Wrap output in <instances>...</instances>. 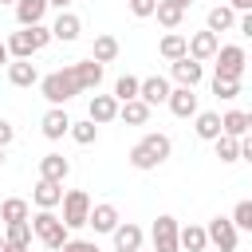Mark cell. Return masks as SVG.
<instances>
[{
	"mask_svg": "<svg viewBox=\"0 0 252 252\" xmlns=\"http://www.w3.org/2000/svg\"><path fill=\"white\" fill-rule=\"evenodd\" d=\"M126 4H130V12H134L138 20H146V16H154V4H158V0H126Z\"/></svg>",
	"mask_w": 252,
	"mask_h": 252,
	"instance_id": "obj_39",
	"label": "cell"
},
{
	"mask_svg": "<svg viewBox=\"0 0 252 252\" xmlns=\"http://www.w3.org/2000/svg\"><path fill=\"white\" fill-rule=\"evenodd\" d=\"M232 12H252V0H228Z\"/></svg>",
	"mask_w": 252,
	"mask_h": 252,
	"instance_id": "obj_41",
	"label": "cell"
},
{
	"mask_svg": "<svg viewBox=\"0 0 252 252\" xmlns=\"http://www.w3.org/2000/svg\"><path fill=\"white\" fill-rule=\"evenodd\" d=\"M59 205H63V217H59V220H63L71 232L87 224V213H91V197H87V189H67Z\"/></svg>",
	"mask_w": 252,
	"mask_h": 252,
	"instance_id": "obj_5",
	"label": "cell"
},
{
	"mask_svg": "<svg viewBox=\"0 0 252 252\" xmlns=\"http://www.w3.org/2000/svg\"><path fill=\"white\" fill-rule=\"evenodd\" d=\"M154 16H158V24H161V28L177 32V28H181V20H185V8H177V4H169V0H158V4H154Z\"/></svg>",
	"mask_w": 252,
	"mask_h": 252,
	"instance_id": "obj_27",
	"label": "cell"
},
{
	"mask_svg": "<svg viewBox=\"0 0 252 252\" xmlns=\"http://www.w3.org/2000/svg\"><path fill=\"white\" fill-rule=\"evenodd\" d=\"M39 94H43L51 106H67L75 94H83V87H79V79H75L71 63H67V67H59V71H51V75H39Z\"/></svg>",
	"mask_w": 252,
	"mask_h": 252,
	"instance_id": "obj_2",
	"label": "cell"
},
{
	"mask_svg": "<svg viewBox=\"0 0 252 252\" xmlns=\"http://www.w3.org/2000/svg\"><path fill=\"white\" fill-rule=\"evenodd\" d=\"M169 150H173L169 134H158V130H154V134H146L142 142H134V146H130V158H126V161H130L134 169H142V173H146V169H158V165L169 158Z\"/></svg>",
	"mask_w": 252,
	"mask_h": 252,
	"instance_id": "obj_1",
	"label": "cell"
},
{
	"mask_svg": "<svg viewBox=\"0 0 252 252\" xmlns=\"http://www.w3.org/2000/svg\"><path fill=\"white\" fill-rule=\"evenodd\" d=\"M32 201H35V209H59V201H63V185L39 177L35 189H32Z\"/></svg>",
	"mask_w": 252,
	"mask_h": 252,
	"instance_id": "obj_20",
	"label": "cell"
},
{
	"mask_svg": "<svg viewBox=\"0 0 252 252\" xmlns=\"http://www.w3.org/2000/svg\"><path fill=\"white\" fill-rule=\"evenodd\" d=\"M138 98H142L146 106H161V102L169 98V79H165V75L142 79V83H138Z\"/></svg>",
	"mask_w": 252,
	"mask_h": 252,
	"instance_id": "obj_11",
	"label": "cell"
},
{
	"mask_svg": "<svg viewBox=\"0 0 252 252\" xmlns=\"http://www.w3.org/2000/svg\"><path fill=\"white\" fill-rule=\"evenodd\" d=\"M79 32H83V20L75 12H59L55 24H51V39H59V43H75Z\"/></svg>",
	"mask_w": 252,
	"mask_h": 252,
	"instance_id": "obj_15",
	"label": "cell"
},
{
	"mask_svg": "<svg viewBox=\"0 0 252 252\" xmlns=\"http://www.w3.org/2000/svg\"><path fill=\"white\" fill-rule=\"evenodd\" d=\"M8 83L12 87H35L39 83V71L32 59H8Z\"/></svg>",
	"mask_w": 252,
	"mask_h": 252,
	"instance_id": "obj_18",
	"label": "cell"
},
{
	"mask_svg": "<svg viewBox=\"0 0 252 252\" xmlns=\"http://www.w3.org/2000/svg\"><path fill=\"white\" fill-rule=\"evenodd\" d=\"M12 138H16V130H12V122H8V118H0V146H8Z\"/></svg>",
	"mask_w": 252,
	"mask_h": 252,
	"instance_id": "obj_40",
	"label": "cell"
},
{
	"mask_svg": "<svg viewBox=\"0 0 252 252\" xmlns=\"http://www.w3.org/2000/svg\"><path fill=\"white\" fill-rule=\"evenodd\" d=\"M39 126H43V138H47V142H59V138L71 130V118H67L63 106H51V110L39 118Z\"/></svg>",
	"mask_w": 252,
	"mask_h": 252,
	"instance_id": "obj_16",
	"label": "cell"
},
{
	"mask_svg": "<svg viewBox=\"0 0 252 252\" xmlns=\"http://www.w3.org/2000/svg\"><path fill=\"white\" fill-rule=\"evenodd\" d=\"M16 24L20 28H32V24H43L47 16V0H16Z\"/></svg>",
	"mask_w": 252,
	"mask_h": 252,
	"instance_id": "obj_21",
	"label": "cell"
},
{
	"mask_svg": "<svg viewBox=\"0 0 252 252\" xmlns=\"http://www.w3.org/2000/svg\"><path fill=\"white\" fill-rule=\"evenodd\" d=\"M71 71H75V79H79L83 91H98V83H102V63L79 59V63H71Z\"/></svg>",
	"mask_w": 252,
	"mask_h": 252,
	"instance_id": "obj_22",
	"label": "cell"
},
{
	"mask_svg": "<svg viewBox=\"0 0 252 252\" xmlns=\"http://www.w3.org/2000/svg\"><path fill=\"white\" fill-rule=\"evenodd\" d=\"M67 134H71L79 146H91V142L98 138V126H94L91 118H83V122H71V130H67Z\"/></svg>",
	"mask_w": 252,
	"mask_h": 252,
	"instance_id": "obj_34",
	"label": "cell"
},
{
	"mask_svg": "<svg viewBox=\"0 0 252 252\" xmlns=\"http://www.w3.org/2000/svg\"><path fill=\"white\" fill-rule=\"evenodd\" d=\"M217 75L213 79H240L244 75V63H248V55H244V47L240 43H224V47H217Z\"/></svg>",
	"mask_w": 252,
	"mask_h": 252,
	"instance_id": "obj_6",
	"label": "cell"
},
{
	"mask_svg": "<svg viewBox=\"0 0 252 252\" xmlns=\"http://www.w3.org/2000/svg\"><path fill=\"white\" fill-rule=\"evenodd\" d=\"M87 118H91L94 126L114 122V118H118V98H114V94H91V102H87Z\"/></svg>",
	"mask_w": 252,
	"mask_h": 252,
	"instance_id": "obj_12",
	"label": "cell"
},
{
	"mask_svg": "<svg viewBox=\"0 0 252 252\" xmlns=\"http://www.w3.org/2000/svg\"><path fill=\"white\" fill-rule=\"evenodd\" d=\"M217 47H220V35L209 32V28H205V32H193V35L185 39V55L197 59V63H209V59L217 55Z\"/></svg>",
	"mask_w": 252,
	"mask_h": 252,
	"instance_id": "obj_9",
	"label": "cell"
},
{
	"mask_svg": "<svg viewBox=\"0 0 252 252\" xmlns=\"http://www.w3.org/2000/svg\"><path fill=\"white\" fill-rule=\"evenodd\" d=\"M28 224H32V236H35V240H39L47 252H55V248H59V244L71 236V228H67V224L55 217V209H39L35 217H28Z\"/></svg>",
	"mask_w": 252,
	"mask_h": 252,
	"instance_id": "obj_4",
	"label": "cell"
},
{
	"mask_svg": "<svg viewBox=\"0 0 252 252\" xmlns=\"http://www.w3.org/2000/svg\"><path fill=\"white\" fill-rule=\"evenodd\" d=\"M8 59H12V55H8V47L0 43V67H8Z\"/></svg>",
	"mask_w": 252,
	"mask_h": 252,
	"instance_id": "obj_44",
	"label": "cell"
},
{
	"mask_svg": "<svg viewBox=\"0 0 252 252\" xmlns=\"http://www.w3.org/2000/svg\"><path fill=\"white\" fill-rule=\"evenodd\" d=\"M177 248H185V252H205V248H209L205 228H201V224H185V228H177Z\"/></svg>",
	"mask_w": 252,
	"mask_h": 252,
	"instance_id": "obj_26",
	"label": "cell"
},
{
	"mask_svg": "<svg viewBox=\"0 0 252 252\" xmlns=\"http://www.w3.org/2000/svg\"><path fill=\"white\" fill-rule=\"evenodd\" d=\"M55 252H102V248H98L94 240H71V236H67V240H63Z\"/></svg>",
	"mask_w": 252,
	"mask_h": 252,
	"instance_id": "obj_38",
	"label": "cell"
},
{
	"mask_svg": "<svg viewBox=\"0 0 252 252\" xmlns=\"http://www.w3.org/2000/svg\"><path fill=\"white\" fill-rule=\"evenodd\" d=\"M110 236H114V252H138L142 248V228L134 220H118Z\"/></svg>",
	"mask_w": 252,
	"mask_h": 252,
	"instance_id": "obj_14",
	"label": "cell"
},
{
	"mask_svg": "<svg viewBox=\"0 0 252 252\" xmlns=\"http://www.w3.org/2000/svg\"><path fill=\"white\" fill-rule=\"evenodd\" d=\"M47 43H51V28H47V24H32V28L12 32L4 47H8V55H12V59H32V55H35V51H43Z\"/></svg>",
	"mask_w": 252,
	"mask_h": 252,
	"instance_id": "obj_3",
	"label": "cell"
},
{
	"mask_svg": "<svg viewBox=\"0 0 252 252\" xmlns=\"http://www.w3.org/2000/svg\"><path fill=\"white\" fill-rule=\"evenodd\" d=\"M158 51H161V59H181L185 55V35L181 32H169V35H161V43H158Z\"/></svg>",
	"mask_w": 252,
	"mask_h": 252,
	"instance_id": "obj_32",
	"label": "cell"
},
{
	"mask_svg": "<svg viewBox=\"0 0 252 252\" xmlns=\"http://www.w3.org/2000/svg\"><path fill=\"white\" fill-rule=\"evenodd\" d=\"M248 126H252V114L248 110H224L220 114V134H228V138H244Z\"/></svg>",
	"mask_w": 252,
	"mask_h": 252,
	"instance_id": "obj_24",
	"label": "cell"
},
{
	"mask_svg": "<svg viewBox=\"0 0 252 252\" xmlns=\"http://www.w3.org/2000/svg\"><path fill=\"white\" fill-rule=\"evenodd\" d=\"M193 130H197L201 142H213V138L220 134V114H217V110H197V114H193Z\"/></svg>",
	"mask_w": 252,
	"mask_h": 252,
	"instance_id": "obj_25",
	"label": "cell"
},
{
	"mask_svg": "<svg viewBox=\"0 0 252 252\" xmlns=\"http://www.w3.org/2000/svg\"><path fill=\"white\" fill-rule=\"evenodd\" d=\"M138 252H142V248H138Z\"/></svg>",
	"mask_w": 252,
	"mask_h": 252,
	"instance_id": "obj_48",
	"label": "cell"
},
{
	"mask_svg": "<svg viewBox=\"0 0 252 252\" xmlns=\"http://www.w3.org/2000/svg\"><path fill=\"white\" fill-rule=\"evenodd\" d=\"M169 75H173V83H177V87H197V83L205 79V63H197V59L181 55V59H173V63H169Z\"/></svg>",
	"mask_w": 252,
	"mask_h": 252,
	"instance_id": "obj_10",
	"label": "cell"
},
{
	"mask_svg": "<svg viewBox=\"0 0 252 252\" xmlns=\"http://www.w3.org/2000/svg\"><path fill=\"white\" fill-rule=\"evenodd\" d=\"M122 217H118V209L110 205V201H102V205H91V213H87V224L94 228V232H114V224H118Z\"/></svg>",
	"mask_w": 252,
	"mask_h": 252,
	"instance_id": "obj_17",
	"label": "cell"
},
{
	"mask_svg": "<svg viewBox=\"0 0 252 252\" xmlns=\"http://www.w3.org/2000/svg\"><path fill=\"white\" fill-rule=\"evenodd\" d=\"M47 8H59V12H67V8H71V0H47Z\"/></svg>",
	"mask_w": 252,
	"mask_h": 252,
	"instance_id": "obj_42",
	"label": "cell"
},
{
	"mask_svg": "<svg viewBox=\"0 0 252 252\" xmlns=\"http://www.w3.org/2000/svg\"><path fill=\"white\" fill-rule=\"evenodd\" d=\"M0 165H4V146H0Z\"/></svg>",
	"mask_w": 252,
	"mask_h": 252,
	"instance_id": "obj_46",
	"label": "cell"
},
{
	"mask_svg": "<svg viewBox=\"0 0 252 252\" xmlns=\"http://www.w3.org/2000/svg\"><path fill=\"white\" fill-rule=\"evenodd\" d=\"M169 4H177V8H189V4H193V0H169Z\"/></svg>",
	"mask_w": 252,
	"mask_h": 252,
	"instance_id": "obj_45",
	"label": "cell"
},
{
	"mask_svg": "<svg viewBox=\"0 0 252 252\" xmlns=\"http://www.w3.org/2000/svg\"><path fill=\"white\" fill-rule=\"evenodd\" d=\"M232 24H236V12L228 8V4H217V8H209V20H205V28L209 32H232Z\"/></svg>",
	"mask_w": 252,
	"mask_h": 252,
	"instance_id": "obj_28",
	"label": "cell"
},
{
	"mask_svg": "<svg viewBox=\"0 0 252 252\" xmlns=\"http://www.w3.org/2000/svg\"><path fill=\"white\" fill-rule=\"evenodd\" d=\"M32 217V205L24 201V197H8L4 205H0V220L8 224V220H28Z\"/></svg>",
	"mask_w": 252,
	"mask_h": 252,
	"instance_id": "obj_31",
	"label": "cell"
},
{
	"mask_svg": "<svg viewBox=\"0 0 252 252\" xmlns=\"http://www.w3.org/2000/svg\"><path fill=\"white\" fill-rule=\"evenodd\" d=\"M0 252H28V248H16V244H8V240H0Z\"/></svg>",
	"mask_w": 252,
	"mask_h": 252,
	"instance_id": "obj_43",
	"label": "cell"
},
{
	"mask_svg": "<svg viewBox=\"0 0 252 252\" xmlns=\"http://www.w3.org/2000/svg\"><path fill=\"white\" fill-rule=\"evenodd\" d=\"M4 240L16 244V248H32V224L28 220H8V236Z\"/></svg>",
	"mask_w": 252,
	"mask_h": 252,
	"instance_id": "obj_33",
	"label": "cell"
},
{
	"mask_svg": "<svg viewBox=\"0 0 252 252\" xmlns=\"http://www.w3.org/2000/svg\"><path fill=\"white\" fill-rule=\"evenodd\" d=\"M0 4H16V0H0Z\"/></svg>",
	"mask_w": 252,
	"mask_h": 252,
	"instance_id": "obj_47",
	"label": "cell"
},
{
	"mask_svg": "<svg viewBox=\"0 0 252 252\" xmlns=\"http://www.w3.org/2000/svg\"><path fill=\"white\" fill-rule=\"evenodd\" d=\"M138 83H142V79H134V75H118V83H114V98H118V102L138 98Z\"/></svg>",
	"mask_w": 252,
	"mask_h": 252,
	"instance_id": "obj_35",
	"label": "cell"
},
{
	"mask_svg": "<svg viewBox=\"0 0 252 252\" xmlns=\"http://www.w3.org/2000/svg\"><path fill=\"white\" fill-rule=\"evenodd\" d=\"M213 94L224 98V102H232L240 94V79H213Z\"/></svg>",
	"mask_w": 252,
	"mask_h": 252,
	"instance_id": "obj_37",
	"label": "cell"
},
{
	"mask_svg": "<svg viewBox=\"0 0 252 252\" xmlns=\"http://www.w3.org/2000/svg\"><path fill=\"white\" fill-rule=\"evenodd\" d=\"M205 236H209V244H217L220 252H236V240H240V232H236V224H232L228 217H213V220L205 224Z\"/></svg>",
	"mask_w": 252,
	"mask_h": 252,
	"instance_id": "obj_8",
	"label": "cell"
},
{
	"mask_svg": "<svg viewBox=\"0 0 252 252\" xmlns=\"http://www.w3.org/2000/svg\"><path fill=\"white\" fill-rule=\"evenodd\" d=\"M213 146H217V158H220L224 165H232V161H240V138H228V134H217V138H213Z\"/></svg>",
	"mask_w": 252,
	"mask_h": 252,
	"instance_id": "obj_30",
	"label": "cell"
},
{
	"mask_svg": "<svg viewBox=\"0 0 252 252\" xmlns=\"http://www.w3.org/2000/svg\"><path fill=\"white\" fill-rule=\"evenodd\" d=\"M165 106H169L177 118H193V114H197V94H193V87H169Z\"/></svg>",
	"mask_w": 252,
	"mask_h": 252,
	"instance_id": "obj_13",
	"label": "cell"
},
{
	"mask_svg": "<svg viewBox=\"0 0 252 252\" xmlns=\"http://www.w3.org/2000/svg\"><path fill=\"white\" fill-rule=\"evenodd\" d=\"M91 59H94V63H114V59H118V39H114V35H94Z\"/></svg>",
	"mask_w": 252,
	"mask_h": 252,
	"instance_id": "obj_29",
	"label": "cell"
},
{
	"mask_svg": "<svg viewBox=\"0 0 252 252\" xmlns=\"http://www.w3.org/2000/svg\"><path fill=\"white\" fill-rule=\"evenodd\" d=\"M177 217H169V213H161L158 220H154V228H150V240H154V252H181L177 248Z\"/></svg>",
	"mask_w": 252,
	"mask_h": 252,
	"instance_id": "obj_7",
	"label": "cell"
},
{
	"mask_svg": "<svg viewBox=\"0 0 252 252\" xmlns=\"http://www.w3.org/2000/svg\"><path fill=\"white\" fill-rule=\"evenodd\" d=\"M228 220L236 224V232H248L252 228V201H236V209H232Z\"/></svg>",
	"mask_w": 252,
	"mask_h": 252,
	"instance_id": "obj_36",
	"label": "cell"
},
{
	"mask_svg": "<svg viewBox=\"0 0 252 252\" xmlns=\"http://www.w3.org/2000/svg\"><path fill=\"white\" fill-rule=\"evenodd\" d=\"M150 110H154V106H146L142 98H126V102H118V118H122L126 126H146V122H150Z\"/></svg>",
	"mask_w": 252,
	"mask_h": 252,
	"instance_id": "obj_23",
	"label": "cell"
},
{
	"mask_svg": "<svg viewBox=\"0 0 252 252\" xmlns=\"http://www.w3.org/2000/svg\"><path fill=\"white\" fill-rule=\"evenodd\" d=\"M67 173H71V161H67L63 154H43V158H39V177H43V181H59V185H63Z\"/></svg>",
	"mask_w": 252,
	"mask_h": 252,
	"instance_id": "obj_19",
	"label": "cell"
}]
</instances>
